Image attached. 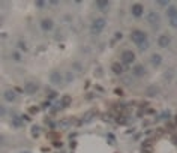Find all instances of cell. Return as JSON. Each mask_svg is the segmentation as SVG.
Returning a JSON list of instances; mask_svg holds the SVG:
<instances>
[{"instance_id":"obj_35","label":"cell","mask_w":177,"mask_h":153,"mask_svg":"<svg viewBox=\"0 0 177 153\" xmlns=\"http://www.w3.org/2000/svg\"><path fill=\"white\" fill-rule=\"evenodd\" d=\"M21 117H23V120H24V122H30V117H29V114H21Z\"/></svg>"},{"instance_id":"obj_22","label":"cell","mask_w":177,"mask_h":153,"mask_svg":"<svg viewBox=\"0 0 177 153\" xmlns=\"http://www.w3.org/2000/svg\"><path fill=\"white\" fill-rule=\"evenodd\" d=\"M48 138H50V140H53V141H56V140H59V137H60V134H59V132H50V134H48Z\"/></svg>"},{"instance_id":"obj_46","label":"cell","mask_w":177,"mask_h":153,"mask_svg":"<svg viewBox=\"0 0 177 153\" xmlns=\"http://www.w3.org/2000/svg\"><path fill=\"white\" fill-rule=\"evenodd\" d=\"M143 153H152L150 150H143Z\"/></svg>"},{"instance_id":"obj_3","label":"cell","mask_w":177,"mask_h":153,"mask_svg":"<svg viewBox=\"0 0 177 153\" xmlns=\"http://www.w3.org/2000/svg\"><path fill=\"white\" fill-rule=\"evenodd\" d=\"M122 62H123V65H126V66L132 65L135 62V53L131 50H125L122 53Z\"/></svg>"},{"instance_id":"obj_11","label":"cell","mask_w":177,"mask_h":153,"mask_svg":"<svg viewBox=\"0 0 177 153\" xmlns=\"http://www.w3.org/2000/svg\"><path fill=\"white\" fill-rule=\"evenodd\" d=\"M96 8L101 12H108L110 9V2L108 0H96Z\"/></svg>"},{"instance_id":"obj_41","label":"cell","mask_w":177,"mask_h":153,"mask_svg":"<svg viewBox=\"0 0 177 153\" xmlns=\"http://www.w3.org/2000/svg\"><path fill=\"white\" fill-rule=\"evenodd\" d=\"M122 38H123V35L120 33V32H117V33H116V39H117V41H119V39H122Z\"/></svg>"},{"instance_id":"obj_10","label":"cell","mask_w":177,"mask_h":153,"mask_svg":"<svg viewBox=\"0 0 177 153\" xmlns=\"http://www.w3.org/2000/svg\"><path fill=\"white\" fill-rule=\"evenodd\" d=\"M17 92L15 90H11V89H8V90H5L3 92V98H5V101L8 102H14L17 99V95H15Z\"/></svg>"},{"instance_id":"obj_32","label":"cell","mask_w":177,"mask_h":153,"mask_svg":"<svg viewBox=\"0 0 177 153\" xmlns=\"http://www.w3.org/2000/svg\"><path fill=\"white\" fill-rule=\"evenodd\" d=\"M38 111H39L38 107H30V108H29V113H30V114H36Z\"/></svg>"},{"instance_id":"obj_47","label":"cell","mask_w":177,"mask_h":153,"mask_svg":"<svg viewBox=\"0 0 177 153\" xmlns=\"http://www.w3.org/2000/svg\"><path fill=\"white\" fill-rule=\"evenodd\" d=\"M174 122H176V125H177V116H176V119H174Z\"/></svg>"},{"instance_id":"obj_7","label":"cell","mask_w":177,"mask_h":153,"mask_svg":"<svg viewBox=\"0 0 177 153\" xmlns=\"http://www.w3.org/2000/svg\"><path fill=\"white\" fill-rule=\"evenodd\" d=\"M41 29H42L44 32H51L54 29V21L51 18H44V20H41Z\"/></svg>"},{"instance_id":"obj_24","label":"cell","mask_w":177,"mask_h":153,"mask_svg":"<svg viewBox=\"0 0 177 153\" xmlns=\"http://www.w3.org/2000/svg\"><path fill=\"white\" fill-rule=\"evenodd\" d=\"M156 5H159L162 8H168V6H170V2H168V0H158Z\"/></svg>"},{"instance_id":"obj_43","label":"cell","mask_w":177,"mask_h":153,"mask_svg":"<svg viewBox=\"0 0 177 153\" xmlns=\"http://www.w3.org/2000/svg\"><path fill=\"white\" fill-rule=\"evenodd\" d=\"M75 146H77V143H75V141H71V147H72V149H75Z\"/></svg>"},{"instance_id":"obj_12","label":"cell","mask_w":177,"mask_h":153,"mask_svg":"<svg viewBox=\"0 0 177 153\" xmlns=\"http://www.w3.org/2000/svg\"><path fill=\"white\" fill-rule=\"evenodd\" d=\"M150 63H152L155 68L161 66V63H162V56H161V54H158V53L152 54V57H150Z\"/></svg>"},{"instance_id":"obj_6","label":"cell","mask_w":177,"mask_h":153,"mask_svg":"<svg viewBox=\"0 0 177 153\" xmlns=\"http://www.w3.org/2000/svg\"><path fill=\"white\" fill-rule=\"evenodd\" d=\"M38 90H39V86H38V83H33V81H27L24 86L26 95H35Z\"/></svg>"},{"instance_id":"obj_29","label":"cell","mask_w":177,"mask_h":153,"mask_svg":"<svg viewBox=\"0 0 177 153\" xmlns=\"http://www.w3.org/2000/svg\"><path fill=\"white\" fill-rule=\"evenodd\" d=\"M170 24H171V27H174V29H177V17H174V18H170Z\"/></svg>"},{"instance_id":"obj_23","label":"cell","mask_w":177,"mask_h":153,"mask_svg":"<svg viewBox=\"0 0 177 153\" xmlns=\"http://www.w3.org/2000/svg\"><path fill=\"white\" fill-rule=\"evenodd\" d=\"M35 5H36V8L42 9V8H45V6H47V2H44V0H36Z\"/></svg>"},{"instance_id":"obj_21","label":"cell","mask_w":177,"mask_h":153,"mask_svg":"<svg viewBox=\"0 0 177 153\" xmlns=\"http://www.w3.org/2000/svg\"><path fill=\"white\" fill-rule=\"evenodd\" d=\"M65 80H66V83H72V81H74V74H72L71 71H68V72H66Z\"/></svg>"},{"instance_id":"obj_16","label":"cell","mask_w":177,"mask_h":153,"mask_svg":"<svg viewBox=\"0 0 177 153\" xmlns=\"http://www.w3.org/2000/svg\"><path fill=\"white\" fill-rule=\"evenodd\" d=\"M111 71H113V74H116V75H122V74H123V66H122L120 63H113V65H111Z\"/></svg>"},{"instance_id":"obj_40","label":"cell","mask_w":177,"mask_h":153,"mask_svg":"<svg viewBox=\"0 0 177 153\" xmlns=\"http://www.w3.org/2000/svg\"><path fill=\"white\" fill-rule=\"evenodd\" d=\"M48 5H51V6H57V5H59V2H56V0H51V2H48Z\"/></svg>"},{"instance_id":"obj_27","label":"cell","mask_w":177,"mask_h":153,"mask_svg":"<svg viewBox=\"0 0 177 153\" xmlns=\"http://www.w3.org/2000/svg\"><path fill=\"white\" fill-rule=\"evenodd\" d=\"M51 144H53V147H56V149H60V147L63 146V143H62L60 140H56V141H51Z\"/></svg>"},{"instance_id":"obj_19","label":"cell","mask_w":177,"mask_h":153,"mask_svg":"<svg viewBox=\"0 0 177 153\" xmlns=\"http://www.w3.org/2000/svg\"><path fill=\"white\" fill-rule=\"evenodd\" d=\"M30 131H32V135H33V137H38V135H39V132H41V128H39L38 125H33Z\"/></svg>"},{"instance_id":"obj_20","label":"cell","mask_w":177,"mask_h":153,"mask_svg":"<svg viewBox=\"0 0 177 153\" xmlns=\"http://www.w3.org/2000/svg\"><path fill=\"white\" fill-rule=\"evenodd\" d=\"M170 116H171V113L167 110V111H164V113H161V116H159V120H168L170 119Z\"/></svg>"},{"instance_id":"obj_26","label":"cell","mask_w":177,"mask_h":153,"mask_svg":"<svg viewBox=\"0 0 177 153\" xmlns=\"http://www.w3.org/2000/svg\"><path fill=\"white\" fill-rule=\"evenodd\" d=\"M12 59H14L15 62H21V54H20L18 51H14V53H12Z\"/></svg>"},{"instance_id":"obj_2","label":"cell","mask_w":177,"mask_h":153,"mask_svg":"<svg viewBox=\"0 0 177 153\" xmlns=\"http://www.w3.org/2000/svg\"><path fill=\"white\" fill-rule=\"evenodd\" d=\"M131 39H132V42H134L137 47H140L141 44L147 42V35L144 33L143 30H134V32L131 33Z\"/></svg>"},{"instance_id":"obj_45","label":"cell","mask_w":177,"mask_h":153,"mask_svg":"<svg viewBox=\"0 0 177 153\" xmlns=\"http://www.w3.org/2000/svg\"><path fill=\"white\" fill-rule=\"evenodd\" d=\"M20 153H32V152H29V150H23V152H20Z\"/></svg>"},{"instance_id":"obj_33","label":"cell","mask_w":177,"mask_h":153,"mask_svg":"<svg viewBox=\"0 0 177 153\" xmlns=\"http://www.w3.org/2000/svg\"><path fill=\"white\" fill-rule=\"evenodd\" d=\"M108 141H110L108 144H114V135L113 134H108Z\"/></svg>"},{"instance_id":"obj_17","label":"cell","mask_w":177,"mask_h":153,"mask_svg":"<svg viewBox=\"0 0 177 153\" xmlns=\"http://www.w3.org/2000/svg\"><path fill=\"white\" fill-rule=\"evenodd\" d=\"M60 102H62V107L63 108H66V107H69L72 102V98L69 96V95H63L62 96V99H60Z\"/></svg>"},{"instance_id":"obj_15","label":"cell","mask_w":177,"mask_h":153,"mask_svg":"<svg viewBox=\"0 0 177 153\" xmlns=\"http://www.w3.org/2000/svg\"><path fill=\"white\" fill-rule=\"evenodd\" d=\"M132 72H134L135 77H144V75H146V68H144L143 65H137L135 68L132 69Z\"/></svg>"},{"instance_id":"obj_28","label":"cell","mask_w":177,"mask_h":153,"mask_svg":"<svg viewBox=\"0 0 177 153\" xmlns=\"http://www.w3.org/2000/svg\"><path fill=\"white\" fill-rule=\"evenodd\" d=\"M72 68H74V71H83V65H81L80 62H75V63L72 65Z\"/></svg>"},{"instance_id":"obj_1","label":"cell","mask_w":177,"mask_h":153,"mask_svg":"<svg viewBox=\"0 0 177 153\" xmlns=\"http://www.w3.org/2000/svg\"><path fill=\"white\" fill-rule=\"evenodd\" d=\"M105 26H107L105 18H96V20H93L90 30H92V33L93 35H99L104 29H105Z\"/></svg>"},{"instance_id":"obj_18","label":"cell","mask_w":177,"mask_h":153,"mask_svg":"<svg viewBox=\"0 0 177 153\" xmlns=\"http://www.w3.org/2000/svg\"><path fill=\"white\" fill-rule=\"evenodd\" d=\"M167 15H168V18H174V17H177V8L176 6H168L167 8Z\"/></svg>"},{"instance_id":"obj_30","label":"cell","mask_w":177,"mask_h":153,"mask_svg":"<svg viewBox=\"0 0 177 153\" xmlns=\"http://www.w3.org/2000/svg\"><path fill=\"white\" fill-rule=\"evenodd\" d=\"M149 45H150V44H149V41H147V42H144V44H141V45H140L138 48H140V50H141V51H146V50H147V48H149Z\"/></svg>"},{"instance_id":"obj_4","label":"cell","mask_w":177,"mask_h":153,"mask_svg":"<svg viewBox=\"0 0 177 153\" xmlns=\"http://www.w3.org/2000/svg\"><path fill=\"white\" fill-rule=\"evenodd\" d=\"M50 83L53 86H60L63 83V75L59 72V71H53L50 74Z\"/></svg>"},{"instance_id":"obj_25","label":"cell","mask_w":177,"mask_h":153,"mask_svg":"<svg viewBox=\"0 0 177 153\" xmlns=\"http://www.w3.org/2000/svg\"><path fill=\"white\" fill-rule=\"evenodd\" d=\"M17 47H18V48H21L23 51H27V45H26V42H24V41H18Z\"/></svg>"},{"instance_id":"obj_34","label":"cell","mask_w":177,"mask_h":153,"mask_svg":"<svg viewBox=\"0 0 177 153\" xmlns=\"http://www.w3.org/2000/svg\"><path fill=\"white\" fill-rule=\"evenodd\" d=\"M0 111H2V117H5L6 116V108L3 105H0Z\"/></svg>"},{"instance_id":"obj_8","label":"cell","mask_w":177,"mask_h":153,"mask_svg":"<svg viewBox=\"0 0 177 153\" xmlns=\"http://www.w3.org/2000/svg\"><path fill=\"white\" fill-rule=\"evenodd\" d=\"M170 44H171V38L168 35H161L159 38H158V45H159L161 48H168Z\"/></svg>"},{"instance_id":"obj_13","label":"cell","mask_w":177,"mask_h":153,"mask_svg":"<svg viewBox=\"0 0 177 153\" xmlns=\"http://www.w3.org/2000/svg\"><path fill=\"white\" fill-rule=\"evenodd\" d=\"M158 93H159V87H158V86H149V87H147V90H146V95H147V96H150V98L156 96Z\"/></svg>"},{"instance_id":"obj_39","label":"cell","mask_w":177,"mask_h":153,"mask_svg":"<svg viewBox=\"0 0 177 153\" xmlns=\"http://www.w3.org/2000/svg\"><path fill=\"white\" fill-rule=\"evenodd\" d=\"M15 92H17V93H26L24 89H21V87H15Z\"/></svg>"},{"instance_id":"obj_36","label":"cell","mask_w":177,"mask_h":153,"mask_svg":"<svg viewBox=\"0 0 177 153\" xmlns=\"http://www.w3.org/2000/svg\"><path fill=\"white\" fill-rule=\"evenodd\" d=\"M114 93H116V95H119V96H122V95H123V90H122V89H116V90H114Z\"/></svg>"},{"instance_id":"obj_44","label":"cell","mask_w":177,"mask_h":153,"mask_svg":"<svg viewBox=\"0 0 177 153\" xmlns=\"http://www.w3.org/2000/svg\"><path fill=\"white\" fill-rule=\"evenodd\" d=\"M173 143H174V144L177 146V137H173Z\"/></svg>"},{"instance_id":"obj_42","label":"cell","mask_w":177,"mask_h":153,"mask_svg":"<svg viewBox=\"0 0 177 153\" xmlns=\"http://www.w3.org/2000/svg\"><path fill=\"white\" fill-rule=\"evenodd\" d=\"M147 114H155V110H152V108H149V110H147Z\"/></svg>"},{"instance_id":"obj_5","label":"cell","mask_w":177,"mask_h":153,"mask_svg":"<svg viewBox=\"0 0 177 153\" xmlns=\"http://www.w3.org/2000/svg\"><path fill=\"white\" fill-rule=\"evenodd\" d=\"M131 14H132V17L141 18L143 14H144V6H143L141 3H135V5H132V8H131Z\"/></svg>"},{"instance_id":"obj_38","label":"cell","mask_w":177,"mask_h":153,"mask_svg":"<svg viewBox=\"0 0 177 153\" xmlns=\"http://www.w3.org/2000/svg\"><path fill=\"white\" fill-rule=\"evenodd\" d=\"M50 105H51V104H50V101H47V102H44V104H42L41 107H42V108H48Z\"/></svg>"},{"instance_id":"obj_37","label":"cell","mask_w":177,"mask_h":153,"mask_svg":"<svg viewBox=\"0 0 177 153\" xmlns=\"http://www.w3.org/2000/svg\"><path fill=\"white\" fill-rule=\"evenodd\" d=\"M56 96H57V93H56V92H50V95H48V98H50V99H54Z\"/></svg>"},{"instance_id":"obj_31","label":"cell","mask_w":177,"mask_h":153,"mask_svg":"<svg viewBox=\"0 0 177 153\" xmlns=\"http://www.w3.org/2000/svg\"><path fill=\"white\" fill-rule=\"evenodd\" d=\"M69 125H71V122H69L68 119H66V120H62V122H60V126H63V128H68Z\"/></svg>"},{"instance_id":"obj_14","label":"cell","mask_w":177,"mask_h":153,"mask_svg":"<svg viewBox=\"0 0 177 153\" xmlns=\"http://www.w3.org/2000/svg\"><path fill=\"white\" fill-rule=\"evenodd\" d=\"M11 125H12L14 128H23L24 120H23V117H20V116H14V117L11 119Z\"/></svg>"},{"instance_id":"obj_9","label":"cell","mask_w":177,"mask_h":153,"mask_svg":"<svg viewBox=\"0 0 177 153\" xmlns=\"http://www.w3.org/2000/svg\"><path fill=\"white\" fill-rule=\"evenodd\" d=\"M147 21H149L152 26H156V24H159V21H161L159 14H158V12H155V11L149 12V15H147Z\"/></svg>"}]
</instances>
